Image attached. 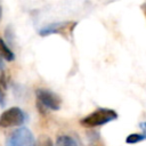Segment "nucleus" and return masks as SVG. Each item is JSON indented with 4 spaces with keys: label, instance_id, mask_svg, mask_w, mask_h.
Returning <instances> with one entry per match:
<instances>
[{
    "label": "nucleus",
    "instance_id": "423d86ee",
    "mask_svg": "<svg viewBox=\"0 0 146 146\" xmlns=\"http://www.w3.org/2000/svg\"><path fill=\"white\" fill-rule=\"evenodd\" d=\"M0 54H1L2 57H3L6 60H8V62H13V60L15 59V54H14V51L9 48V46L6 43V41H5L2 38H0Z\"/></svg>",
    "mask_w": 146,
    "mask_h": 146
},
{
    "label": "nucleus",
    "instance_id": "f03ea898",
    "mask_svg": "<svg viewBox=\"0 0 146 146\" xmlns=\"http://www.w3.org/2000/svg\"><path fill=\"white\" fill-rule=\"evenodd\" d=\"M36 106L41 113L46 111H58L62 105V100L58 95L48 90V89H36Z\"/></svg>",
    "mask_w": 146,
    "mask_h": 146
},
{
    "label": "nucleus",
    "instance_id": "9b49d317",
    "mask_svg": "<svg viewBox=\"0 0 146 146\" xmlns=\"http://www.w3.org/2000/svg\"><path fill=\"white\" fill-rule=\"evenodd\" d=\"M5 70V63H3V57L2 55L0 54V71H3Z\"/></svg>",
    "mask_w": 146,
    "mask_h": 146
},
{
    "label": "nucleus",
    "instance_id": "1a4fd4ad",
    "mask_svg": "<svg viewBox=\"0 0 146 146\" xmlns=\"http://www.w3.org/2000/svg\"><path fill=\"white\" fill-rule=\"evenodd\" d=\"M6 89L7 88H5V86L0 81V106L1 107H3L6 105V92H5Z\"/></svg>",
    "mask_w": 146,
    "mask_h": 146
},
{
    "label": "nucleus",
    "instance_id": "7ed1b4c3",
    "mask_svg": "<svg viewBox=\"0 0 146 146\" xmlns=\"http://www.w3.org/2000/svg\"><path fill=\"white\" fill-rule=\"evenodd\" d=\"M6 146H35V138L29 128L19 127L7 137Z\"/></svg>",
    "mask_w": 146,
    "mask_h": 146
},
{
    "label": "nucleus",
    "instance_id": "f257e3e1",
    "mask_svg": "<svg viewBox=\"0 0 146 146\" xmlns=\"http://www.w3.org/2000/svg\"><path fill=\"white\" fill-rule=\"evenodd\" d=\"M117 116V113L112 108H97L89 115L81 119L80 123L87 128H95L115 121Z\"/></svg>",
    "mask_w": 146,
    "mask_h": 146
},
{
    "label": "nucleus",
    "instance_id": "f8f14e48",
    "mask_svg": "<svg viewBox=\"0 0 146 146\" xmlns=\"http://www.w3.org/2000/svg\"><path fill=\"white\" fill-rule=\"evenodd\" d=\"M140 127L146 131V121H145V122H140Z\"/></svg>",
    "mask_w": 146,
    "mask_h": 146
},
{
    "label": "nucleus",
    "instance_id": "0eeeda50",
    "mask_svg": "<svg viewBox=\"0 0 146 146\" xmlns=\"http://www.w3.org/2000/svg\"><path fill=\"white\" fill-rule=\"evenodd\" d=\"M55 146H79V145L73 137L67 136V135H63V136L57 137Z\"/></svg>",
    "mask_w": 146,
    "mask_h": 146
},
{
    "label": "nucleus",
    "instance_id": "9d476101",
    "mask_svg": "<svg viewBox=\"0 0 146 146\" xmlns=\"http://www.w3.org/2000/svg\"><path fill=\"white\" fill-rule=\"evenodd\" d=\"M38 146H54V144H52V141H51V139L49 137L42 136L40 138L39 143H38Z\"/></svg>",
    "mask_w": 146,
    "mask_h": 146
},
{
    "label": "nucleus",
    "instance_id": "4468645a",
    "mask_svg": "<svg viewBox=\"0 0 146 146\" xmlns=\"http://www.w3.org/2000/svg\"><path fill=\"white\" fill-rule=\"evenodd\" d=\"M1 14H2V9H1V6H0V19H1Z\"/></svg>",
    "mask_w": 146,
    "mask_h": 146
},
{
    "label": "nucleus",
    "instance_id": "20e7f679",
    "mask_svg": "<svg viewBox=\"0 0 146 146\" xmlns=\"http://www.w3.org/2000/svg\"><path fill=\"white\" fill-rule=\"evenodd\" d=\"M27 116L24 111L17 106H13L0 115V127L1 128H11V127H21Z\"/></svg>",
    "mask_w": 146,
    "mask_h": 146
},
{
    "label": "nucleus",
    "instance_id": "6e6552de",
    "mask_svg": "<svg viewBox=\"0 0 146 146\" xmlns=\"http://www.w3.org/2000/svg\"><path fill=\"white\" fill-rule=\"evenodd\" d=\"M146 139V133H130L125 138L127 144H137Z\"/></svg>",
    "mask_w": 146,
    "mask_h": 146
},
{
    "label": "nucleus",
    "instance_id": "ddd939ff",
    "mask_svg": "<svg viewBox=\"0 0 146 146\" xmlns=\"http://www.w3.org/2000/svg\"><path fill=\"white\" fill-rule=\"evenodd\" d=\"M143 10H144V13H145V15H146V3L143 5Z\"/></svg>",
    "mask_w": 146,
    "mask_h": 146
},
{
    "label": "nucleus",
    "instance_id": "39448f33",
    "mask_svg": "<svg viewBox=\"0 0 146 146\" xmlns=\"http://www.w3.org/2000/svg\"><path fill=\"white\" fill-rule=\"evenodd\" d=\"M76 22H57L51 23L49 25L43 26L39 30V34L41 36H47L50 34H60L65 38L72 34L74 27L76 26Z\"/></svg>",
    "mask_w": 146,
    "mask_h": 146
}]
</instances>
